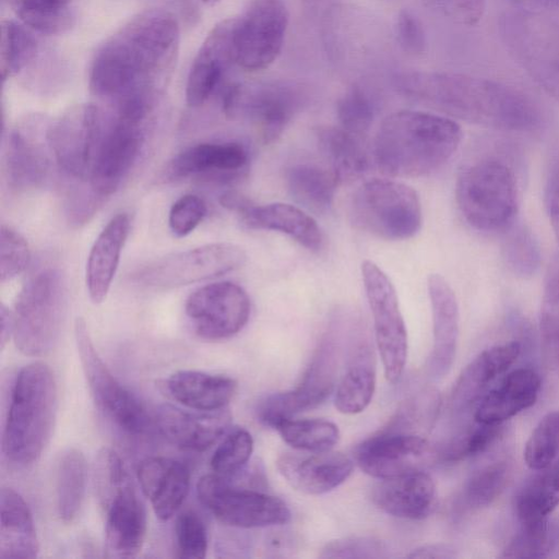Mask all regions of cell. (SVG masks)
<instances>
[{"label": "cell", "mask_w": 559, "mask_h": 559, "mask_svg": "<svg viewBox=\"0 0 559 559\" xmlns=\"http://www.w3.org/2000/svg\"><path fill=\"white\" fill-rule=\"evenodd\" d=\"M185 312L199 337L221 341L234 336L247 324L250 299L239 285L217 282L194 290L186 300Z\"/></svg>", "instance_id": "ffe728a7"}, {"label": "cell", "mask_w": 559, "mask_h": 559, "mask_svg": "<svg viewBox=\"0 0 559 559\" xmlns=\"http://www.w3.org/2000/svg\"><path fill=\"white\" fill-rule=\"evenodd\" d=\"M200 502L223 524L238 528H257L286 524L290 520L287 504L267 491L235 485L215 473L197 484Z\"/></svg>", "instance_id": "8fae6325"}, {"label": "cell", "mask_w": 559, "mask_h": 559, "mask_svg": "<svg viewBox=\"0 0 559 559\" xmlns=\"http://www.w3.org/2000/svg\"><path fill=\"white\" fill-rule=\"evenodd\" d=\"M527 481L515 500L520 524L549 518L559 507V459Z\"/></svg>", "instance_id": "f35d334b"}, {"label": "cell", "mask_w": 559, "mask_h": 559, "mask_svg": "<svg viewBox=\"0 0 559 559\" xmlns=\"http://www.w3.org/2000/svg\"><path fill=\"white\" fill-rule=\"evenodd\" d=\"M545 209L559 241V147L548 163L544 186Z\"/></svg>", "instance_id": "91938a15"}, {"label": "cell", "mask_w": 559, "mask_h": 559, "mask_svg": "<svg viewBox=\"0 0 559 559\" xmlns=\"http://www.w3.org/2000/svg\"><path fill=\"white\" fill-rule=\"evenodd\" d=\"M22 23L46 35H60L72 28L75 16L66 0H4Z\"/></svg>", "instance_id": "b9f144b4"}, {"label": "cell", "mask_w": 559, "mask_h": 559, "mask_svg": "<svg viewBox=\"0 0 559 559\" xmlns=\"http://www.w3.org/2000/svg\"><path fill=\"white\" fill-rule=\"evenodd\" d=\"M287 25L282 0H253L236 19V63L248 71L267 68L282 50Z\"/></svg>", "instance_id": "d6986e66"}, {"label": "cell", "mask_w": 559, "mask_h": 559, "mask_svg": "<svg viewBox=\"0 0 559 559\" xmlns=\"http://www.w3.org/2000/svg\"><path fill=\"white\" fill-rule=\"evenodd\" d=\"M221 203L236 212L248 228L280 231L311 251L322 248L323 234L319 225L300 207L280 202L258 205L233 192L222 195Z\"/></svg>", "instance_id": "7402d4cb"}, {"label": "cell", "mask_w": 559, "mask_h": 559, "mask_svg": "<svg viewBox=\"0 0 559 559\" xmlns=\"http://www.w3.org/2000/svg\"><path fill=\"white\" fill-rule=\"evenodd\" d=\"M356 313L346 308L332 313L300 383L258 404L255 412L261 424L274 428L284 419L317 407L333 392Z\"/></svg>", "instance_id": "5b68a950"}, {"label": "cell", "mask_w": 559, "mask_h": 559, "mask_svg": "<svg viewBox=\"0 0 559 559\" xmlns=\"http://www.w3.org/2000/svg\"><path fill=\"white\" fill-rule=\"evenodd\" d=\"M86 461L78 449H68L59 457L56 468V508L66 523L79 514L86 488Z\"/></svg>", "instance_id": "74e56055"}, {"label": "cell", "mask_w": 559, "mask_h": 559, "mask_svg": "<svg viewBox=\"0 0 559 559\" xmlns=\"http://www.w3.org/2000/svg\"><path fill=\"white\" fill-rule=\"evenodd\" d=\"M74 337L84 378L100 412L128 433L146 432L152 424L151 416L135 395L126 389L107 368L82 318H78L74 322Z\"/></svg>", "instance_id": "7c38bea8"}, {"label": "cell", "mask_w": 559, "mask_h": 559, "mask_svg": "<svg viewBox=\"0 0 559 559\" xmlns=\"http://www.w3.org/2000/svg\"><path fill=\"white\" fill-rule=\"evenodd\" d=\"M66 1L70 2L71 0H66Z\"/></svg>", "instance_id": "03108f58"}, {"label": "cell", "mask_w": 559, "mask_h": 559, "mask_svg": "<svg viewBox=\"0 0 559 559\" xmlns=\"http://www.w3.org/2000/svg\"><path fill=\"white\" fill-rule=\"evenodd\" d=\"M67 290L53 265L34 271L19 292L12 312L13 342L26 356L49 353L58 343L66 317Z\"/></svg>", "instance_id": "52a82bcc"}, {"label": "cell", "mask_w": 559, "mask_h": 559, "mask_svg": "<svg viewBox=\"0 0 559 559\" xmlns=\"http://www.w3.org/2000/svg\"><path fill=\"white\" fill-rule=\"evenodd\" d=\"M441 407L439 391L426 385L409 395L382 429L427 437L435 426Z\"/></svg>", "instance_id": "ab89813d"}, {"label": "cell", "mask_w": 559, "mask_h": 559, "mask_svg": "<svg viewBox=\"0 0 559 559\" xmlns=\"http://www.w3.org/2000/svg\"><path fill=\"white\" fill-rule=\"evenodd\" d=\"M354 457L360 469L379 479L425 471L438 460L427 437L383 429L357 444Z\"/></svg>", "instance_id": "44dd1931"}, {"label": "cell", "mask_w": 559, "mask_h": 559, "mask_svg": "<svg viewBox=\"0 0 559 559\" xmlns=\"http://www.w3.org/2000/svg\"><path fill=\"white\" fill-rule=\"evenodd\" d=\"M540 385V378L533 369L513 370L481 399L474 413V420L503 424L535 404Z\"/></svg>", "instance_id": "d6a6232c"}, {"label": "cell", "mask_w": 559, "mask_h": 559, "mask_svg": "<svg viewBox=\"0 0 559 559\" xmlns=\"http://www.w3.org/2000/svg\"><path fill=\"white\" fill-rule=\"evenodd\" d=\"M97 496L106 511L105 549L108 557L136 556L146 535V514L130 475L111 449L102 450L95 462Z\"/></svg>", "instance_id": "ba28073f"}, {"label": "cell", "mask_w": 559, "mask_h": 559, "mask_svg": "<svg viewBox=\"0 0 559 559\" xmlns=\"http://www.w3.org/2000/svg\"><path fill=\"white\" fill-rule=\"evenodd\" d=\"M404 97L442 116L512 132L538 129L543 115L521 91L492 80L454 72L408 71L393 79Z\"/></svg>", "instance_id": "7a4b0ae2"}, {"label": "cell", "mask_w": 559, "mask_h": 559, "mask_svg": "<svg viewBox=\"0 0 559 559\" xmlns=\"http://www.w3.org/2000/svg\"><path fill=\"white\" fill-rule=\"evenodd\" d=\"M170 396L197 412H215L226 407L235 395L237 382L229 377L197 370H180L167 379Z\"/></svg>", "instance_id": "836d02e7"}, {"label": "cell", "mask_w": 559, "mask_h": 559, "mask_svg": "<svg viewBox=\"0 0 559 559\" xmlns=\"http://www.w3.org/2000/svg\"><path fill=\"white\" fill-rule=\"evenodd\" d=\"M388 545L374 537L369 536H349L328 543L321 550L320 558H388Z\"/></svg>", "instance_id": "11a10c76"}, {"label": "cell", "mask_w": 559, "mask_h": 559, "mask_svg": "<svg viewBox=\"0 0 559 559\" xmlns=\"http://www.w3.org/2000/svg\"><path fill=\"white\" fill-rule=\"evenodd\" d=\"M456 551L453 547L445 544H429L412 550L408 558H455Z\"/></svg>", "instance_id": "94428289"}, {"label": "cell", "mask_w": 559, "mask_h": 559, "mask_svg": "<svg viewBox=\"0 0 559 559\" xmlns=\"http://www.w3.org/2000/svg\"><path fill=\"white\" fill-rule=\"evenodd\" d=\"M236 19H226L207 34L191 64L186 100L190 107L202 106L223 85L224 79L236 63Z\"/></svg>", "instance_id": "603a6c76"}, {"label": "cell", "mask_w": 559, "mask_h": 559, "mask_svg": "<svg viewBox=\"0 0 559 559\" xmlns=\"http://www.w3.org/2000/svg\"><path fill=\"white\" fill-rule=\"evenodd\" d=\"M559 547V521L546 518L521 524L503 548L502 558H547Z\"/></svg>", "instance_id": "f6af8a7d"}, {"label": "cell", "mask_w": 559, "mask_h": 559, "mask_svg": "<svg viewBox=\"0 0 559 559\" xmlns=\"http://www.w3.org/2000/svg\"><path fill=\"white\" fill-rule=\"evenodd\" d=\"M540 345L545 362L559 374V261L549 270L539 311Z\"/></svg>", "instance_id": "7bdbcfd3"}, {"label": "cell", "mask_w": 559, "mask_h": 559, "mask_svg": "<svg viewBox=\"0 0 559 559\" xmlns=\"http://www.w3.org/2000/svg\"><path fill=\"white\" fill-rule=\"evenodd\" d=\"M177 557L182 559H202L207 551V531L200 515L187 510L180 513L175 525Z\"/></svg>", "instance_id": "816d5d0a"}, {"label": "cell", "mask_w": 559, "mask_h": 559, "mask_svg": "<svg viewBox=\"0 0 559 559\" xmlns=\"http://www.w3.org/2000/svg\"><path fill=\"white\" fill-rule=\"evenodd\" d=\"M462 141L455 120L419 110L386 116L373 141V159L389 177H419L444 166Z\"/></svg>", "instance_id": "3957f363"}, {"label": "cell", "mask_w": 559, "mask_h": 559, "mask_svg": "<svg viewBox=\"0 0 559 559\" xmlns=\"http://www.w3.org/2000/svg\"><path fill=\"white\" fill-rule=\"evenodd\" d=\"M395 35L400 47L412 56L426 49V35L420 20L409 10L401 11L395 21Z\"/></svg>", "instance_id": "680465c9"}, {"label": "cell", "mask_w": 559, "mask_h": 559, "mask_svg": "<svg viewBox=\"0 0 559 559\" xmlns=\"http://www.w3.org/2000/svg\"><path fill=\"white\" fill-rule=\"evenodd\" d=\"M105 118L106 112L100 107L80 104L51 121L50 141L60 173L74 181L88 180Z\"/></svg>", "instance_id": "2e32d148"}, {"label": "cell", "mask_w": 559, "mask_h": 559, "mask_svg": "<svg viewBox=\"0 0 559 559\" xmlns=\"http://www.w3.org/2000/svg\"><path fill=\"white\" fill-rule=\"evenodd\" d=\"M361 276L384 376L389 382L396 383L403 374L408 347L396 290L389 276L370 260L361 263Z\"/></svg>", "instance_id": "9a60e30c"}, {"label": "cell", "mask_w": 559, "mask_h": 559, "mask_svg": "<svg viewBox=\"0 0 559 559\" xmlns=\"http://www.w3.org/2000/svg\"><path fill=\"white\" fill-rule=\"evenodd\" d=\"M559 454V411L547 413L533 429L524 447V461L533 471L552 464Z\"/></svg>", "instance_id": "681fc988"}, {"label": "cell", "mask_w": 559, "mask_h": 559, "mask_svg": "<svg viewBox=\"0 0 559 559\" xmlns=\"http://www.w3.org/2000/svg\"><path fill=\"white\" fill-rule=\"evenodd\" d=\"M427 288L432 312L433 346L427 369L432 378L440 379L451 369L455 359L459 338V307L455 294L439 274H430Z\"/></svg>", "instance_id": "83f0119b"}, {"label": "cell", "mask_w": 559, "mask_h": 559, "mask_svg": "<svg viewBox=\"0 0 559 559\" xmlns=\"http://www.w3.org/2000/svg\"><path fill=\"white\" fill-rule=\"evenodd\" d=\"M136 475L155 515L162 521L173 518L189 493V468L170 457L151 456L139 464Z\"/></svg>", "instance_id": "f546056e"}, {"label": "cell", "mask_w": 559, "mask_h": 559, "mask_svg": "<svg viewBox=\"0 0 559 559\" xmlns=\"http://www.w3.org/2000/svg\"><path fill=\"white\" fill-rule=\"evenodd\" d=\"M318 135L337 182L353 181L367 171L369 158L364 136L341 127L324 128Z\"/></svg>", "instance_id": "d590c367"}, {"label": "cell", "mask_w": 559, "mask_h": 559, "mask_svg": "<svg viewBox=\"0 0 559 559\" xmlns=\"http://www.w3.org/2000/svg\"><path fill=\"white\" fill-rule=\"evenodd\" d=\"M37 52V39L24 25L11 20L1 22L0 70L3 82L24 70Z\"/></svg>", "instance_id": "7dc6e473"}, {"label": "cell", "mask_w": 559, "mask_h": 559, "mask_svg": "<svg viewBox=\"0 0 559 559\" xmlns=\"http://www.w3.org/2000/svg\"><path fill=\"white\" fill-rule=\"evenodd\" d=\"M154 419L159 432L173 444L185 450L204 451L228 430L231 415L225 408L193 413L163 405Z\"/></svg>", "instance_id": "4316f807"}, {"label": "cell", "mask_w": 559, "mask_h": 559, "mask_svg": "<svg viewBox=\"0 0 559 559\" xmlns=\"http://www.w3.org/2000/svg\"><path fill=\"white\" fill-rule=\"evenodd\" d=\"M346 370L335 392V407L347 415L362 412L376 390V358L369 335L356 313L347 344Z\"/></svg>", "instance_id": "cb8c5ba5"}, {"label": "cell", "mask_w": 559, "mask_h": 559, "mask_svg": "<svg viewBox=\"0 0 559 559\" xmlns=\"http://www.w3.org/2000/svg\"><path fill=\"white\" fill-rule=\"evenodd\" d=\"M337 183L331 169L314 164H295L286 171V185L292 198L316 213H325L332 206Z\"/></svg>", "instance_id": "8d00e7d4"}, {"label": "cell", "mask_w": 559, "mask_h": 559, "mask_svg": "<svg viewBox=\"0 0 559 559\" xmlns=\"http://www.w3.org/2000/svg\"><path fill=\"white\" fill-rule=\"evenodd\" d=\"M501 252L506 266L519 277H531L539 269L542 253L538 240L523 223L515 222L503 231Z\"/></svg>", "instance_id": "bcb514c9"}, {"label": "cell", "mask_w": 559, "mask_h": 559, "mask_svg": "<svg viewBox=\"0 0 559 559\" xmlns=\"http://www.w3.org/2000/svg\"><path fill=\"white\" fill-rule=\"evenodd\" d=\"M499 28L513 59L559 99V23L536 11L514 10L501 16Z\"/></svg>", "instance_id": "30bf717a"}, {"label": "cell", "mask_w": 559, "mask_h": 559, "mask_svg": "<svg viewBox=\"0 0 559 559\" xmlns=\"http://www.w3.org/2000/svg\"><path fill=\"white\" fill-rule=\"evenodd\" d=\"M475 424L453 437L441 450L437 451L438 460L459 462L488 450L502 435L503 424Z\"/></svg>", "instance_id": "c3c4849f"}, {"label": "cell", "mask_w": 559, "mask_h": 559, "mask_svg": "<svg viewBox=\"0 0 559 559\" xmlns=\"http://www.w3.org/2000/svg\"><path fill=\"white\" fill-rule=\"evenodd\" d=\"M455 198L468 225L483 233H503L516 222L520 189L513 167L502 158L485 156L460 171Z\"/></svg>", "instance_id": "8992f818"}, {"label": "cell", "mask_w": 559, "mask_h": 559, "mask_svg": "<svg viewBox=\"0 0 559 559\" xmlns=\"http://www.w3.org/2000/svg\"><path fill=\"white\" fill-rule=\"evenodd\" d=\"M302 100V88L293 82L237 83L224 88L222 106L227 117L255 123L269 143L282 134Z\"/></svg>", "instance_id": "4fadbf2b"}, {"label": "cell", "mask_w": 559, "mask_h": 559, "mask_svg": "<svg viewBox=\"0 0 559 559\" xmlns=\"http://www.w3.org/2000/svg\"><path fill=\"white\" fill-rule=\"evenodd\" d=\"M130 216L115 215L95 239L87 257L85 282L93 304L103 302L110 289L130 233Z\"/></svg>", "instance_id": "1f68e13d"}, {"label": "cell", "mask_w": 559, "mask_h": 559, "mask_svg": "<svg viewBox=\"0 0 559 559\" xmlns=\"http://www.w3.org/2000/svg\"><path fill=\"white\" fill-rule=\"evenodd\" d=\"M286 481L307 495H322L343 484L352 474L353 461L345 454L324 452H285L276 462Z\"/></svg>", "instance_id": "d4e9b609"}, {"label": "cell", "mask_w": 559, "mask_h": 559, "mask_svg": "<svg viewBox=\"0 0 559 559\" xmlns=\"http://www.w3.org/2000/svg\"><path fill=\"white\" fill-rule=\"evenodd\" d=\"M147 121L106 114L103 135L86 181L104 201L114 194L138 163Z\"/></svg>", "instance_id": "ac0fdd59"}, {"label": "cell", "mask_w": 559, "mask_h": 559, "mask_svg": "<svg viewBox=\"0 0 559 559\" xmlns=\"http://www.w3.org/2000/svg\"><path fill=\"white\" fill-rule=\"evenodd\" d=\"M340 127L365 136L373 121V105L358 86L349 88L337 102Z\"/></svg>", "instance_id": "f5cc1de1"}, {"label": "cell", "mask_w": 559, "mask_h": 559, "mask_svg": "<svg viewBox=\"0 0 559 559\" xmlns=\"http://www.w3.org/2000/svg\"><path fill=\"white\" fill-rule=\"evenodd\" d=\"M180 31L166 10L133 16L95 53L90 90L112 114L147 121L174 73Z\"/></svg>", "instance_id": "6da1fadb"}, {"label": "cell", "mask_w": 559, "mask_h": 559, "mask_svg": "<svg viewBox=\"0 0 559 559\" xmlns=\"http://www.w3.org/2000/svg\"><path fill=\"white\" fill-rule=\"evenodd\" d=\"M205 215V202L195 194H185L171 205L168 225L175 236L185 237L199 226Z\"/></svg>", "instance_id": "9f6ffc18"}, {"label": "cell", "mask_w": 559, "mask_h": 559, "mask_svg": "<svg viewBox=\"0 0 559 559\" xmlns=\"http://www.w3.org/2000/svg\"><path fill=\"white\" fill-rule=\"evenodd\" d=\"M539 9H559V0H521Z\"/></svg>", "instance_id": "be15d7a7"}, {"label": "cell", "mask_w": 559, "mask_h": 559, "mask_svg": "<svg viewBox=\"0 0 559 559\" xmlns=\"http://www.w3.org/2000/svg\"><path fill=\"white\" fill-rule=\"evenodd\" d=\"M0 558L32 559L39 544L32 512L23 497L9 487L0 492Z\"/></svg>", "instance_id": "e575fe53"}, {"label": "cell", "mask_w": 559, "mask_h": 559, "mask_svg": "<svg viewBox=\"0 0 559 559\" xmlns=\"http://www.w3.org/2000/svg\"><path fill=\"white\" fill-rule=\"evenodd\" d=\"M442 16L462 25H474L483 16L485 0H423Z\"/></svg>", "instance_id": "6f0895ef"}, {"label": "cell", "mask_w": 559, "mask_h": 559, "mask_svg": "<svg viewBox=\"0 0 559 559\" xmlns=\"http://www.w3.org/2000/svg\"><path fill=\"white\" fill-rule=\"evenodd\" d=\"M246 259L240 246L214 242L165 255L138 270L132 278L147 288H175L229 273Z\"/></svg>", "instance_id": "5bb4252c"}, {"label": "cell", "mask_w": 559, "mask_h": 559, "mask_svg": "<svg viewBox=\"0 0 559 559\" xmlns=\"http://www.w3.org/2000/svg\"><path fill=\"white\" fill-rule=\"evenodd\" d=\"M274 429L287 444L302 452L330 451L340 440L337 426L324 419L287 418Z\"/></svg>", "instance_id": "ee69618b"}, {"label": "cell", "mask_w": 559, "mask_h": 559, "mask_svg": "<svg viewBox=\"0 0 559 559\" xmlns=\"http://www.w3.org/2000/svg\"><path fill=\"white\" fill-rule=\"evenodd\" d=\"M0 322H1L0 343H1V348H3L5 346V344L9 342V340L13 333L12 312L4 305H1V308H0Z\"/></svg>", "instance_id": "6125c7cd"}, {"label": "cell", "mask_w": 559, "mask_h": 559, "mask_svg": "<svg viewBox=\"0 0 559 559\" xmlns=\"http://www.w3.org/2000/svg\"><path fill=\"white\" fill-rule=\"evenodd\" d=\"M219 1L221 0H202V2H204L206 5H214Z\"/></svg>", "instance_id": "e7e4bbea"}, {"label": "cell", "mask_w": 559, "mask_h": 559, "mask_svg": "<svg viewBox=\"0 0 559 559\" xmlns=\"http://www.w3.org/2000/svg\"><path fill=\"white\" fill-rule=\"evenodd\" d=\"M57 414V383L41 361L24 366L13 383L2 432V453L13 466L25 467L47 445Z\"/></svg>", "instance_id": "277c9868"}, {"label": "cell", "mask_w": 559, "mask_h": 559, "mask_svg": "<svg viewBox=\"0 0 559 559\" xmlns=\"http://www.w3.org/2000/svg\"><path fill=\"white\" fill-rule=\"evenodd\" d=\"M249 164L248 150L238 142L200 143L178 153L168 164L169 179L203 175L216 180L240 177Z\"/></svg>", "instance_id": "484cf974"}, {"label": "cell", "mask_w": 559, "mask_h": 559, "mask_svg": "<svg viewBox=\"0 0 559 559\" xmlns=\"http://www.w3.org/2000/svg\"><path fill=\"white\" fill-rule=\"evenodd\" d=\"M512 474L507 460L489 463L474 472L459 496V509L477 511L489 507L507 488Z\"/></svg>", "instance_id": "60d3db41"}, {"label": "cell", "mask_w": 559, "mask_h": 559, "mask_svg": "<svg viewBox=\"0 0 559 559\" xmlns=\"http://www.w3.org/2000/svg\"><path fill=\"white\" fill-rule=\"evenodd\" d=\"M252 451L253 439L250 432L236 428L227 433L214 451L211 468L213 473L222 476L233 475L249 463Z\"/></svg>", "instance_id": "f907efd6"}, {"label": "cell", "mask_w": 559, "mask_h": 559, "mask_svg": "<svg viewBox=\"0 0 559 559\" xmlns=\"http://www.w3.org/2000/svg\"><path fill=\"white\" fill-rule=\"evenodd\" d=\"M355 227L385 240H404L421 227V203L408 185L392 179L362 182L349 202Z\"/></svg>", "instance_id": "9c48e42d"}, {"label": "cell", "mask_w": 559, "mask_h": 559, "mask_svg": "<svg viewBox=\"0 0 559 559\" xmlns=\"http://www.w3.org/2000/svg\"><path fill=\"white\" fill-rule=\"evenodd\" d=\"M372 502L383 512L407 520H424L437 503V488L425 471L380 479L371 491Z\"/></svg>", "instance_id": "f1b7e54d"}, {"label": "cell", "mask_w": 559, "mask_h": 559, "mask_svg": "<svg viewBox=\"0 0 559 559\" xmlns=\"http://www.w3.org/2000/svg\"><path fill=\"white\" fill-rule=\"evenodd\" d=\"M522 345L518 341L498 344L479 353L459 376L450 397L453 414L466 412L481 393L504 373L519 358Z\"/></svg>", "instance_id": "4dcf8cb0"}, {"label": "cell", "mask_w": 559, "mask_h": 559, "mask_svg": "<svg viewBox=\"0 0 559 559\" xmlns=\"http://www.w3.org/2000/svg\"><path fill=\"white\" fill-rule=\"evenodd\" d=\"M51 120L33 115L9 132L4 152V171L9 186L19 191L46 186L57 163L50 141Z\"/></svg>", "instance_id": "e0dca14e"}, {"label": "cell", "mask_w": 559, "mask_h": 559, "mask_svg": "<svg viewBox=\"0 0 559 559\" xmlns=\"http://www.w3.org/2000/svg\"><path fill=\"white\" fill-rule=\"evenodd\" d=\"M31 251L25 238L10 226L2 225L0 231V277L11 281L29 264Z\"/></svg>", "instance_id": "db71d44e"}]
</instances>
